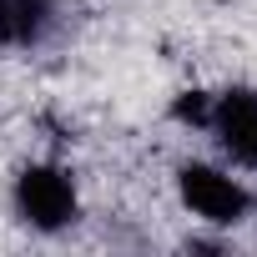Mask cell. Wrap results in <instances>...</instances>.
<instances>
[{
	"label": "cell",
	"instance_id": "cell-1",
	"mask_svg": "<svg viewBox=\"0 0 257 257\" xmlns=\"http://www.w3.org/2000/svg\"><path fill=\"white\" fill-rule=\"evenodd\" d=\"M11 212L41 237H56V232L76 227V217H81L76 172L66 162H26L11 177Z\"/></svg>",
	"mask_w": 257,
	"mask_h": 257
},
{
	"label": "cell",
	"instance_id": "cell-2",
	"mask_svg": "<svg viewBox=\"0 0 257 257\" xmlns=\"http://www.w3.org/2000/svg\"><path fill=\"white\" fill-rule=\"evenodd\" d=\"M177 202L207 227H242L257 212V192L237 177L232 162H182L177 167Z\"/></svg>",
	"mask_w": 257,
	"mask_h": 257
},
{
	"label": "cell",
	"instance_id": "cell-3",
	"mask_svg": "<svg viewBox=\"0 0 257 257\" xmlns=\"http://www.w3.org/2000/svg\"><path fill=\"white\" fill-rule=\"evenodd\" d=\"M202 137H212L222 162H232L237 172H257V86L212 91V111H207Z\"/></svg>",
	"mask_w": 257,
	"mask_h": 257
},
{
	"label": "cell",
	"instance_id": "cell-4",
	"mask_svg": "<svg viewBox=\"0 0 257 257\" xmlns=\"http://www.w3.org/2000/svg\"><path fill=\"white\" fill-rule=\"evenodd\" d=\"M61 26L56 0H0V51H41Z\"/></svg>",
	"mask_w": 257,
	"mask_h": 257
},
{
	"label": "cell",
	"instance_id": "cell-5",
	"mask_svg": "<svg viewBox=\"0 0 257 257\" xmlns=\"http://www.w3.org/2000/svg\"><path fill=\"white\" fill-rule=\"evenodd\" d=\"M207 111H212V91H202V86L172 96V121L187 126V132H202V126H207Z\"/></svg>",
	"mask_w": 257,
	"mask_h": 257
}]
</instances>
